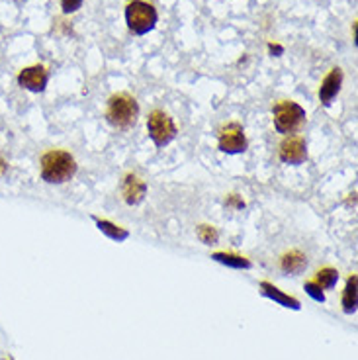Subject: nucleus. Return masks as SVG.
Returning a JSON list of instances; mask_svg holds the SVG:
<instances>
[{"instance_id": "nucleus-18", "label": "nucleus", "mask_w": 358, "mask_h": 360, "mask_svg": "<svg viewBox=\"0 0 358 360\" xmlns=\"http://www.w3.org/2000/svg\"><path fill=\"white\" fill-rule=\"evenodd\" d=\"M305 292L309 294V296L314 297L315 302H325V296H323V290L315 284V282H307L305 284Z\"/></svg>"}, {"instance_id": "nucleus-13", "label": "nucleus", "mask_w": 358, "mask_h": 360, "mask_svg": "<svg viewBox=\"0 0 358 360\" xmlns=\"http://www.w3.org/2000/svg\"><path fill=\"white\" fill-rule=\"evenodd\" d=\"M343 309L347 314H352L357 309V274H352L347 282V288L343 294Z\"/></svg>"}, {"instance_id": "nucleus-17", "label": "nucleus", "mask_w": 358, "mask_h": 360, "mask_svg": "<svg viewBox=\"0 0 358 360\" xmlns=\"http://www.w3.org/2000/svg\"><path fill=\"white\" fill-rule=\"evenodd\" d=\"M198 237H200V241L206 245H212L217 241V231H215L214 227H210V225H200V229H198Z\"/></svg>"}, {"instance_id": "nucleus-2", "label": "nucleus", "mask_w": 358, "mask_h": 360, "mask_svg": "<svg viewBox=\"0 0 358 360\" xmlns=\"http://www.w3.org/2000/svg\"><path fill=\"white\" fill-rule=\"evenodd\" d=\"M137 114H139L137 102L134 96H129L126 92L114 94L108 100L106 120L117 129H129L137 122Z\"/></svg>"}, {"instance_id": "nucleus-12", "label": "nucleus", "mask_w": 358, "mask_h": 360, "mask_svg": "<svg viewBox=\"0 0 358 360\" xmlns=\"http://www.w3.org/2000/svg\"><path fill=\"white\" fill-rule=\"evenodd\" d=\"M260 288H262V292H264V296L272 297V300L278 302L280 306L292 307V309H300V302H298L295 297L286 296L284 292H280L276 286H272V284H269V282H262V284H260Z\"/></svg>"}, {"instance_id": "nucleus-7", "label": "nucleus", "mask_w": 358, "mask_h": 360, "mask_svg": "<svg viewBox=\"0 0 358 360\" xmlns=\"http://www.w3.org/2000/svg\"><path fill=\"white\" fill-rule=\"evenodd\" d=\"M280 159L288 165H300L307 159V147L305 141L298 135H292L280 145Z\"/></svg>"}, {"instance_id": "nucleus-16", "label": "nucleus", "mask_w": 358, "mask_h": 360, "mask_svg": "<svg viewBox=\"0 0 358 360\" xmlns=\"http://www.w3.org/2000/svg\"><path fill=\"white\" fill-rule=\"evenodd\" d=\"M98 229L102 231V233H106L108 237L116 239V241H122V239H126V237H127L126 229H122V227H116V225L110 224V221H98Z\"/></svg>"}, {"instance_id": "nucleus-5", "label": "nucleus", "mask_w": 358, "mask_h": 360, "mask_svg": "<svg viewBox=\"0 0 358 360\" xmlns=\"http://www.w3.org/2000/svg\"><path fill=\"white\" fill-rule=\"evenodd\" d=\"M147 129H149V137L159 147L169 145L177 137V126H174L172 117L161 112V110L151 112V116L147 120Z\"/></svg>"}, {"instance_id": "nucleus-3", "label": "nucleus", "mask_w": 358, "mask_h": 360, "mask_svg": "<svg viewBox=\"0 0 358 360\" xmlns=\"http://www.w3.org/2000/svg\"><path fill=\"white\" fill-rule=\"evenodd\" d=\"M157 10L153 4L145 2V0H134L129 2L126 8V22L127 27L137 34V36H145L149 34L153 27L157 26Z\"/></svg>"}, {"instance_id": "nucleus-20", "label": "nucleus", "mask_w": 358, "mask_h": 360, "mask_svg": "<svg viewBox=\"0 0 358 360\" xmlns=\"http://www.w3.org/2000/svg\"><path fill=\"white\" fill-rule=\"evenodd\" d=\"M4 171H6V162L0 159V174H2V172H4Z\"/></svg>"}, {"instance_id": "nucleus-8", "label": "nucleus", "mask_w": 358, "mask_h": 360, "mask_svg": "<svg viewBox=\"0 0 358 360\" xmlns=\"http://www.w3.org/2000/svg\"><path fill=\"white\" fill-rule=\"evenodd\" d=\"M47 81H49V75L45 71V67L41 65H36V67H27L18 75L20 86L32 90V92H41L47 86Z\"/></svg>"}, {"instance_id": "nucleus-11", "label": "nucleus", "mask_w": 358, "mask_h": 360, "mask_svg": "<svg viewBox=\"0 0 358 360\" xmlns=\"http://www.w3.org/2000/svg\"><path fill=\"white\" fill-rule=\"evenodd\" d=\"M280 266H282L284 272H290V274H300V272L305 270V266H307V259H305V255H302L300 251H290L282 257Z\"/></svg>"}, {"instance_id": "nucleus-4", "label": "nucleus", "mask_w": 358, "mask_h": 360, "mask_svg": "<svg viewBox=\"0 0 358 360\" xmlns=\"http://www.w3.org/2000/svg\"><path fill=\"white\" fill-rule=\"evenodd\" d=\"M274 126L280 134H294L305 122V110L292 100H282L274 106Z\"/></svg>"}, {"instance_id": "nucleus-19", "label": "nucleus", "mask_w": 358, "mask_h": 360, "mask_svg": "<svg viewBox=\"0 0 358 360\" xmlns=\"http://www.w3.org/2000/svg\"><path fill=\"white\" fill-rule=\"evenodd\" d=\"M61 6H63L65 14H72L82 6V0H61Z\"/></svg>"}, {"instance_id": "nucleus-1", "label": "nucleus", "mask_w": 358, "mask_h": 360, "mask_svg": "<svg viewBox=\"0 0 358 360\" xmlns=\"http://www.w3.org/2000/svg\"><path fill=\"white\" fill-rule=\"evenodd\" d=\"M77 172V161L71 153L53 149L41 157V179L51 184H61L71 180Z\"/></svg>"}, {"instance_id": "nucleus-6", "label": "nucleus", "mask_w": 358, "mask_h": 360, "mask_svg": "<svg viewBox=\"0 0 358 360\" xmlns=\"http://www.w3.org/2000/svg\"><path fill=\"white\" fill-rule=\"evenodd\" d=\"M219 149L224 153H243L247 149V137L239 124H229L219 131Z\"/></svg>"}, {"instance_id": "nucleus-15", "label": "nucleus", "mask_w": 358, "mask_h": 360, "mask_svg": "<svg viewBox=\"0 0 358 360\" xmlns=\"http://www.w3.org/2000/svg\"><path fill=\"white\" fill-rule=\"evenodd\" d=\"M215 261L224 262L227 266H235V269H249L251 262L247 261L245 257H239V255H229V252H217L214 255Z\"/></svg>"}, {"instance_id": "nucleus-14", "label": "nucleus", "mask_w": 358, "mask_h": 360, "mask_svg": "<svg viewBox=\"0 0 358 360\" xmlns=\"http://www.w3.org/2000/svg\"><path fill=\"white\" fill-rule=\"evenodd\" d=\"M339 280V272L335 269H321L315 274V284L321 290H329L337 284Z\"/></svg>"}, {"instance_id": "nucleus-10", "label": "nucleus", "mask_w": 358, "mask_h": 360, "mask_svg": "<svg viewBox=\"0 0 358 360\" xmlns=\"http://www.w3.org/2000/svg\"><path fill=\"white\" fill-rule=\"evenodd\" d=\"M340 84H343V71L340 69H333L325 81L321 82V89H319V100H321L325 106H329L333 102V98L339 94Z\"/></svg>"}, {"instance_id": "nucleus-9", "label": "nucleus", "mask_w": 358, "mask_h": 360, "mask_svg": "<svg viewBox=\"0 0 358 360\" xmlns=\"http://www.w3.org/2000/svg\"><path fill=\"white\" fill-rule=\"evenodd\" d=\"M145 192H147V184L137 174H127L124 179L122 194H124V200L127 204H132V206L139 204L145 198Z\"/></svg>"}]
</instances>
